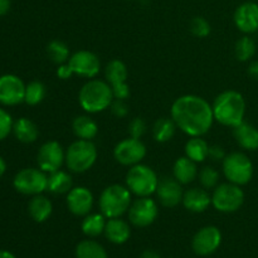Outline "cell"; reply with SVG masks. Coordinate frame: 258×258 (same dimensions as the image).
Here are the masks:
<instances>
[{"instance_id": "d6986e66", "label": "cell", "mask_w": 258, "mask_h": 258, "mask_svg": "<svg viewBox=\"0 0 258 258\" xmlns=\"http://www.w3.org/2000/svg\"><path fill=\"white\" fill-rule=\"evenodd\" d=\"M155 194L161 206L166 208H174L183 201L184 190L181 188V184L174 176L173 178L164 176L159 180Z\"/></svg>"}, {"instance_id": "bcb514c9", "label": "cell", "mask_w": 258, "mask_h": 258, "mask_svg": "<svg viewBox=\"0 0 258 258\" xmlns=\"http://www.w3.org/2000/svg\"><path fill=\"white\" fill-rule=\"evenodd\" d=\"M0 258H17L12 252L5 251V249H0Z\"/></svg>"}, {"instance_id": "836d02e7", "label": "cell", "mask_w": 258, "mask_h": 258, "mask_svg": "<svg viewBox=\"0 0 258 258\" xmlns=\"http://www.w3.org/2000/svg\"><path fill=\"white\" fill-rule=\"evenodd\" d=\"M47 95V87L40 81H32L25 86L24 102L29 106H37Z\"/></svg>"}, {"instance_id": "ffe728a7", "label": "cell", "mask_w": 258, "mask_h": 258, "mask_svg": "<svg viewBox=\"0 0 258 258\" xmlns=\"http://www.w3.org/2000/svg\"><path fill=\"white\" fill-rule=\"evenodd\" d=\"M181 204L191 213H203L212 206V196L204 188L186 189Z\"/></svg>"}, {"instance_id": "b9f144b4", "label": "cell", "mask_w": 258, "mask_h": 258, "mask_svg": "<svg viewBox=\"0 0 258 258\" xmlns=\"http://www.w3.org/2000/svg\"><path fill=\"white\" fill-rule=\"evenodd\" d=\"M247 72H248L249 77L258 81V60H253V62H251V64L248 66Z\"/></svg>"}, {"instance_id": "9a60e30c", "label": "cell", "mask_w": 258, "mask_h": 258, "mask_svg": "<svg viewBox=\"0 0 258 258\" xmlns=\"http://www.w3.org/2000/svg\"><path fill=\"white\" fill-rule=\"evenodd\" d=\"M222 244V232L216 226H207L199 229L191 239V248L198 256H209Z\"/></svg>"}, {"instance_id": "d590c367", "label": "cell", "mask_w": 258, "mask_h": 258, "mask_svg": "<svg viewBox=\"0 0 258 258\" xmlns=\"http://www.w3.org/2000/svg\"><path fill=\"white\" fill-rule=\"evenodd\" d=\"M190 32L198 38H207L212 32L211 23L203 17H196L190 22Z\"/></svg>"}, {"instance_id": "8992f818", "label": "cell", "mask_w": 258, "mask_h": 258, "mask_svg": "<svg viewBox=\"0 0 258 258\" xmlns=\"http://www.w3.org/2000/svg\"><path fill=\"white\" fill-rule=\"evenodd\" d=\"M159 180L160 179H159L158 174L154 171V169L141 163L130 166L125 178L126 186L138 198L151 197L153 194H155Z\"/></svg>"}, {"instance_id": "ba28073f", "label": "cell", "mask_w": 258, "mask_h": 258, "mask_svg": "<svg viewBox=\"0 0 258 258\" xmlns=\"http://www.w3.org/2000/svg\"><path fill=\"white\" fill-rule=\"evenodd\" d=\"M244 203V191L237 184L222 183L213 189L212 206L221 213H234Z\"/></svg>"}, {"instance_id": "4fadbf2b", "label": "cell", "mask_w": 258, "mask_h": 258, "mask_svg": "<svg viewBox=\"0 0 258 258\" xmlns=\"http://www.w3.org/2000/svg\"><path fill=\"white\" fill-rule=\"evenodd\" d=\"M37 163L38 168L47 174L59 170L66 163V150L58 141H47L39 148Z\"/></svg>"}, {"instance_id": "60d3db41", "label": "cell", "mask_w": 258, "mask_h": 258, "mask_svg": "<svg viewBox=\"0 0 258 258\" xmlns=\"http://www.w3.org/2000/svg\"><path fill=\"white\" fill-rule=\"evenodd\" d=\"M55 75H57V77L60 78V80H68V78H71L73 76V71L71 70L70 64H68L67 62L58 66L57 71H55Z\"/></svg>"}, {"instance_id": "f35d334b", "label": "cell", "mask_w": 258, "mask_h": 258, "mask_svg": "<svg viewBox=\"0 0 258 258\" xmlns=\"http://www.w3.org/2000/svg\"><path fill=\"white\" fill-rule=\"evenodd\" d=\"M110 110L112 112V115L117 118H123L128 115V106L125 102V100H115L112 101L110 106Z\"/></svg>"}, {"instance_id": "5bb4252c", "label": "cell", "mask_w": 258, "mask_h": 258, "mask_svg": "<svg viewBox=\"0 0 258 258\" xmlns=\"http://www.w3.org/2000/svg\"><path fill=\"white\" fill-rule=\"evenodd\" d=\"M71 70L73 71V75L80 76L83 78H96L101 71V60L91 50H77L73 54H71L68 59Z\"/></svg>"}, {"instance_id": "ee69618b", "label": "cell", "mask_w": 258, "mask_h": 258, "mask_svg": "<svg viewBox=\"0 0 258 258\" xmlns=\"http://www.w3.org/2000/svg\"><path fill=\"white\" fill-rule=\"evenodd\" d=\"M141 258H161V257L160 254H159L156 251H154V249H146V251H144L143 254H141Z\"/></svg>"}, {"instance_id": "4316f807", "label": "cell", "mask_w": 258, "mask_h": 258, "mask_svg": "<svg viewBox=\"0 0 258 258\" xmlns=\"http://www.w3.org/2000/svg\"><path fill=\"white\" fill-rule=\"evenodd\" d=\"M73 188V180L70 173L64 170H57L48 174L47 190L52 194H67Z\"/></svg>"}, {"instance_id": "603a6c76", "label": "cell", "mask_w": 258, "mask_h": 258, "mask_svg": "<svg viewBox=\"0 0 258 258\" xmlns=\"http://www.w3.org/2000/svg\"><path fill=\"white\" fill-rule=\"evenodd\" d=\"M233 136L242 149L254 151L258 149V128L248 122H241L233 127Z\"/></svg>"}, {"instance_id": "d6a6232c", "label": "cell", "mask_w": 258, "mask_h": 258, "mask_svg": "<svg viewBox=\"0 0 258 258\" xmlns=\"http://www.w3.org/2000/svg\"><path fill=\"white\" fill-rule=\"evenodd\" d=\"M257 50L256 42L249 35H243L239 38L234 45V54L239 62H248L254 57Z\"/></svg>"}, {"instance_id": "44dd1931", "label": "cell", "mask_w": 258, "mask_h": 258, "mask_svg": "<svg viewBox=\"0 0 258 258\" xmlns=\"http://www.w3.org/2000/svg\"><path fill=\"white\" fill-rule=\"evenodd\" d=\"M106 238L113 244H123L130 239L131 227L126 221L120 218H110L106 222L105 232Z\"/></svg>"}, {"instance_id": "6da1fadb", "label": "cell", "mask_w": 258, "mask_h": 258, "mask_svg": "<svg viewBox=\"0 0 258 258\" xmlns=\"http://www.w3.org/2000/svg\"><path fill=\"white\" fill-rule=\"evenodd\" d=\"M170 117L176 127L190 138L208 134L214 122L212 105L197 95H183L176 98L171 105Z\"/></svg>"}, {"instance_id": "2e32d148", "label": "cell", "mask_w": 258, "mask_h": 258, "mask_svg": "<svg viewBox=\"0 0 258 258\" xmlns=\"http://www.w3.org/2000/svg\"><path fill=\"white\" fill-rule=\"evenodd\" d=\"M25 86L22 78L12 73L0 76V103L3 106H17L24 102Z\"/></svg>"}, {"instance_id": "30bf717a", "label": "cell", "mask_w": 258, "mask_h": 258, "mask_svg": "<svg viewBox=\"0 0 258 258\" xmlns=\"http://www.w3.org/2000/svg\"><path fill=\"white\" fill-rule=\"evenodd\" d=\"M128 221L134 227L146 228L156 221L159 216V207L150 197H141L131 203L127 212Z\"/></svg>"}, {"instance_id": "e0dca14e", "label": "cell", "mask_w": 258, "mask_h": 258, "mask_svg": "<svg viewBox=\"0 0 258 258\" xmlns=\"http://www.w3.org/2000/svg\"><path fill=\"white\" fill-rule=\"evenodd\" d=\"M93 202L95 198L92 191L86 186H73L66 196L68 211L76 217H85L90 214Z\"/></svg>"}, {"instance_id": "8fae6325", "label": "cell", "mask_w": 258, "mask_h": 258, "mask_svg": "<svg viewBox=\"0 0 258 258\" xmlns=\"http://www.w3.org/2000/svg\"><path fill=\"white\" fill-rule=\"evenodd\" d=\"M146 153L148 150L141 139L128 136L116 144L113 149V158L121 165L134 166L136 164H140L145 159Z\"/></svg>"}, {"instance_id": "f6af8a7d", "label": "cell", "mask_w": 258, "mask_h": 258, "mask_svg": "<svg viewBox=\"0 0 258 258\" xmlns=\"http://www.w3.org/2000/svg\"><path fill=\"white\" fill-rule=\"evenodd\" d=\"M5 171H7V163H5L4 159L0 156V178H2L3 175L5 174Z\"/></svg>"}, {"instance_id": "7dc6e473", "label": "cell", "mask_w": 258, "mask_h": 258, "mask_svg": "<svg viewBox=\"0 0 258 258\" xmlns=\"http://www.w3.org/2000/svg\"><path fill=\"white\" fill-rule=\"evenodd\" d=\"M253 2H257V0H253Z\"/></svg>"}, {"instance_id": "ab89813d", "label": "cell", "mask_w": 258, "mask_h": 258, "mask_svg": "<svg viewBox=\"0 0 258 258\" xmlns=\"http://www.w3.org/2000/svg\"><path fill=\"white\" fill-rule=\"evenodd\" d=\"M227 154L224 153L223 148L219 145H211L209 146V155L208 159H212L213 161H223Z\"/></svg>"}, {"instance_id": "277c9868", "label": "cell", "mask_w": 258, "mask_h": 258, "mask_svg": "<svg viewBox=\"0 0 258 258\" xmlns=\"http://www.w3.org/2000/svg\"><path fill=\"white\" fill-rule=\"evenodd\" d=\"M133 203V193L126 185L112 184L106 186L98 199V207L107 219L120 218L130 209Z\"/></svg>"}, {"instance_id": "83f0119b", "label": "cell", "mask_w": 258, "mask_h": 258, "mask_svg": "<svg viewBox=\"0 0 258 258\" xmlns=\"http://www.w3.org/2000/svg\"><path fill=\"white\" fill-rule=\"evenodd\" d=\"M107 218L102 213H90L83 217L81 229L83 234L90 238H96L105 232Z\"/></svg>"}, {"instance_id": "7bdbcfd3", "label": "cell", "mask_w": 258, "mask_h": 258, "mask_svg": "<svg viewBox=\"0 0 258 258\" xmlns=\"http://www.w3.org/2000/svg\"><path fill=\"white\" fill-rule=\"evenodd\" d=\"M12 8V0H0V17H4Z\"/></svg>"}, {"instance_id": "7c38bea8", "label": "cell", "mask_w": 258, "mask_h": 258, "mask_svg": "<svg viewBox=\"0 0 258 258\" xmlns=\"http://www.w3.org/2000/svg\"><path fill=\"white\" fill-rule=\"evenodd\" d=\"M105 78L111 86L113 97L117 100H126L130 96V87L127 85V66L121 59H112L106 64Z\"/></svg>"}, {"instance_id": "cb8c5ba5", "label": "cell", "mask_w": 258, "mask_h": 258, "mask_svg": "<svg viewBox=\"0 0 258 258\" xmlns=\"http://www.w3.org/2000/svg\"><path fill=\"white\" fill-rule=\"evenodd\" d=\"M52 202L43 194L32 197V199L28 203V213H29L30 218L37 223H43V222L48 221L49 217L52 216Z\"/></svg>"}, {"instance_id": "1f68e13d", "label": "cell", "mask_w": 258, "mask_h": 258, "mask_svg": "<svg viewBox=\"0 0 258 258\" xmlns=\"http://www.w3.org/2000/svg\"><path fill=\"white\" fill-rule=\"evenodd\" d=\"M47 54L49 59L57 66L67 63L71 57L70 47L59 39H53L47 45Z\"/></svg>"}, {"instance_id": "f1b7e54d", "label": "cell", "mask_w": 258, "mask_h": 258, "mask_svg": "<svg viewBox=\"0 0 258 258\" xmlns=\"http://www.w3.org/2000/svg\"><path fill=\"white\" fill-rule=\"evenodd\" d=\"M209 146L211 145H208L202 136H193L185 144V156L196 161L197 164L203 163L208 159Z\"/></svg>"}, {"instance_id": "f546056e", "label": "cell", "mask_w": 258, "mask_h": 258, "mask_svg": "<svg viewBox=\"0 0 258 258\" xmlns=\"http://www.w3.org/2000/svg\"><path fill=\"white\" fill-rule=\"evenodd\" d=\"M176 125L171 117H160L153 125V138L156 143H168L174 138L176 131Z\"/></svg>"}, {"instance_id": "7a4b0ae2", "label": "cell", "mask_w": 258, "mask_h": 258, "mask_svg": "<svg viewBox=\"0 0 258 258\" xmlns=\"http://www.w3.org/2000/svg\"><path fill=\"white\" fill-rule=\"evenodd\" d=\"M214 121L221 125L232 127L244 121L246 100L238 91L227 90L219 93L212 103Z\"/></svg>"}, {"instance_id": "d4e9b609", "label": "cell", "mask_w": 258, "mask_h": 258, "mask_svg": "<svg viewBox=\"0 0 258 258\" xmlns=\"http://www.w3.org/2000/svg\"><path fill=\"white\" fill-rule=\"evenodd\" d=\"M13 134L23 144H32L37 141L39 136V128L28 117H20L14 121L13 125Z\"/></svg>"}, {"instance_id": "8d00e7d4", "label": "cell", "mask_w": 258, "mask_h": 258, "mask_svg": "<svg viewBox=\"0 0 258 258\" xmlns=\"http://www.w3.org/2000/svg\"><path fill=\"white\" fill-rule=\"evenodd\" d=\"M13 125H14V120L12 115L5 108L0 107V141L7 139L9 134L13 133Z\"/></svg>"}, {"instance_id": "ac0fdd59", "label": "cell", "mask_w": 258, "mask_h": 258, "mask_svg": "<svg viewBox=\"0 0 258 258\" xmlns=\"http://www.w3.org/2000/svg\"><path fill=\"white\" fill-rule=\"evenodd\" d=\"M234 25L244 34H253L258 30V4L256 2H244L237 7L233 14Z\"/></svg>"}, {"instance_id": "9c48e42d", "label": "cell", "mask_w": 258, "mask_h": 258, "mask_svg": "<svg viewBox=\"0 0 258 258\" xmlns=\"http://www.w3.org/2000/svg\"><path fill=\"white\" fill-rule=\"evenodd\" d=\"M48 174L39 168H25L18 171L13 186L23 196L34 197L47 190Z\"/></svg>"}, {"instance_id": "74e56055", "label": "cell", "mask_w": 258, "mask_h": 258, "mask_svg": "<svg viewBox=\"0 0 258 258\" xmlns=\"http://www.w3.org/2000/svg\"><path fill=\"white\" fill-rule=\"evenodd\" d=\"M146 130H148V126L144 118L141 117H134L128 123V135L131 138L141 139L146 134Z\"/></svg>"}, {"instance_id": "7402d4cb", "label": "cell", "mask_w": 258, "mask_h": 258, "mask_svg": "<svg viewBox=\"0 0 258 258\" xmlns=\"http://www.w3.org/2000/svg\"><path fill=\"white\" fill-rule=\"evenodd\" d=\"M198 171L197 163L188 156H180L173 165V176L181 185H186L196 180L198 178Z\"/></svg>"}, {"instance_id": "e575fe53", "label": "cell", "mask_w": 258, "mask_h": 258, "mask_svg": "<svg viewBox=\"0 0 258 258\" xmlns=\"http://www.w3.org/2000/svg\"><path fill=\"white\" fill-rule=\"evenodd\" d=\"M198 180L202 188L211 190L219 184V171L212 166H204L198 171Z\"/></svg>"}, {"instance_id": "5b68a950", "label": "cell", "mask_w": 258, "mask_h": 258, "mask_svg": "<svg viewBox=\"0 0 258 258\" xmlns=\"http://www.w3.org/2000/svg\"><path fill=\"white\" fill-rule=\"evenodd\" d=\"M98 151L92 140L73 141L66 149V166L76 174H82L92 169L97 160Z\"/></svg>"}, {"instance_id": "3957f363", "label": "cell", "mask_w": 258, "mask_h": 258, "mask_svg": "<svg viewBox=\"0 0 258 258\" xmlns=\"http://www.w3.org/2000/svg\"><path fill=\"white\" fill-rule=\"evenodd\" d=\"M113 100L112 88L106 80L91 78L78 92V103L87 113H98L107 110Z\"/></svg>"}, {"instance_id": "484cf974", "label": "cell", "mask_w": 258, "mask_h": 258, "mask_svg": "<svg viewBox=\"0 0 258 258\" xmlns=\"http://www.w3.org/2000/svg\"><path fill=\"white\" fill-rule=\"evenodd\" d=\"M76 138L81 140H93L98 135V125L90 115L76 116L72 122Z\"/></svg>"}, {"instance_id": "4dcf8cb0", "label": "cell", "mask_w": 258, "mask_h": 258, "mask_svg": "<svg viewBox=\"0 0 258 258\" xmlns=\"http://www.w3.org/2000/svg\"><path fill=\"white\" fill-rule=\"evenodd\" d=\"M77 258H108L105 247L93 239H85L76 246Z\"/></svg>"}, {"instance_id": "52a82bcc", "label": "cell", "mask_w": 258, "mask_h": 258, "mask_svg": "<svg viewBox=\"0 0 258 258\" xmlns=\"http://www.w3.org/2000/svg\"><path fill=\"white\" fill-rule=\"evenodd\" d=\"M222 171L229 183L243 186L253 178V164L251 159L241 151L227 154L222 161Z\"/></svg>"}]
</instances>
